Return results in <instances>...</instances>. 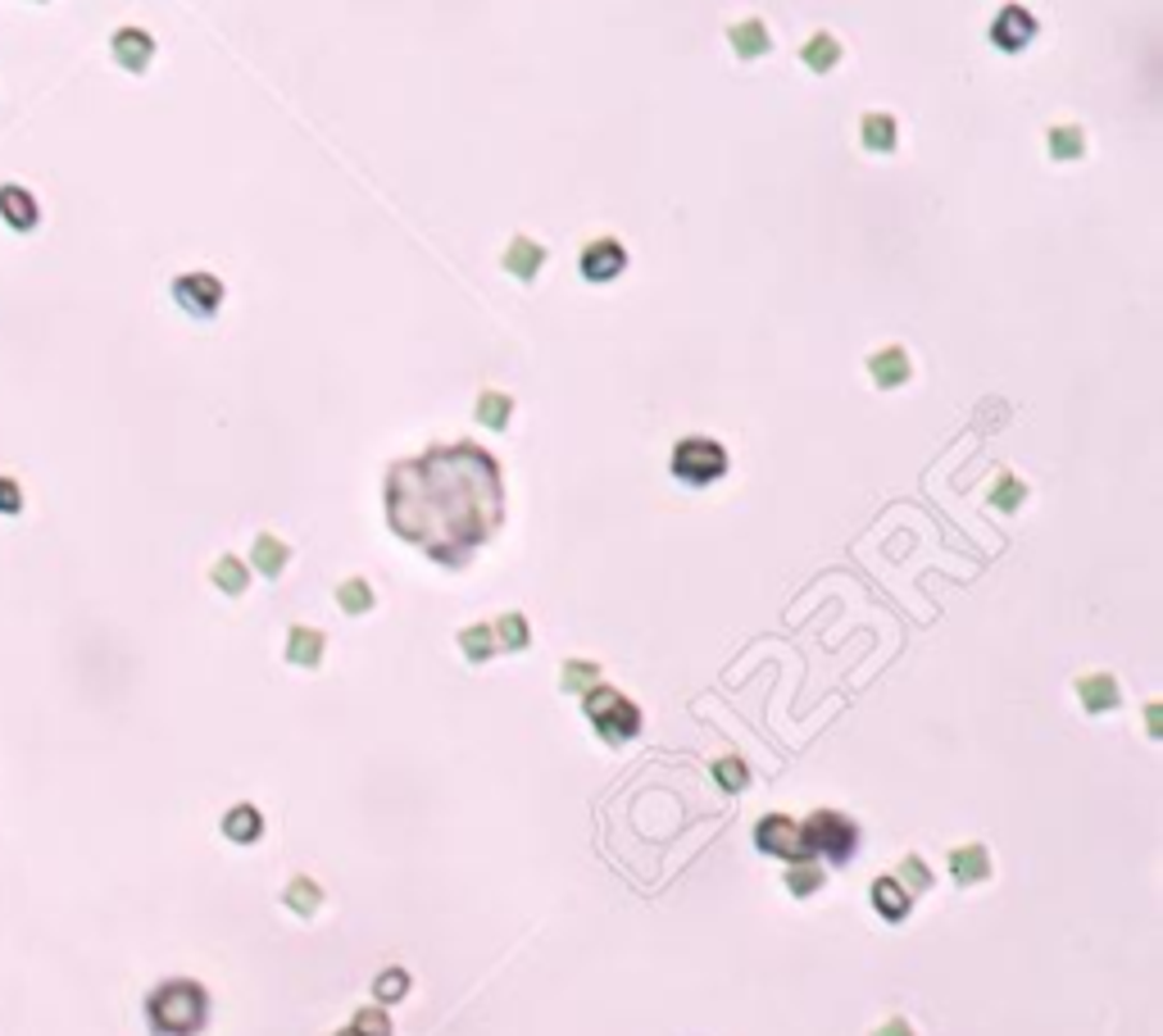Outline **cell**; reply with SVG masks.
<instances>
[{"label":"cell","instance_id":"6da1fadb","mask_svg":"<svg viewBox=\"0 0 1163 1036\" xmlns=\"http://www.w3.org/2000/svg\"><path fill=\"white\" fill-rule=\"evenodd\" d=\"M505 518L501 464L482 446H442L387 473V523L428 560L460 568Z\"/></svg>","mask_w":1163,"mask_h":1036},{"label":"cell","instance_id":"7a4b0ae2","mask_svg":"<svg viewBox=\"0 0 1163 1036\" xmlns=\"http://www.w3.org/2000/svg\"><path fill=\"white\" fill-rule=\"evenodd\" d=\"M146 1023L155 1036H196L209 1023V991L192 977H168L146 995Z\"/></svg>","mask_w":1163,"mask_h":1036},{"label":"cell","instance_id":"3957f363","mask_svg":"<svg viewBox=\"0 0 1163 1036\" xmlns=\"http://www.w3.org/2000/svg\"><path fill=\"white\" fill-rule=\"evenodd\" d=\"M582 709H586L591 727L600 732V741H609V745H623L641 732V709L627 696H618L614 686H591L582 696Z\"/></svg>","mask_w":1163,"mask_h":1036},{"label":"cell","instance_id":"277c9868","mask_svg":"<svg viewBox=\"0 0 1163 1036\" xmlns=\"http://www.w3.org/2000/svg\"><path fill=\"white\" fill-rule=\"evenodd\" d=\"M728 473V450L714 436H686L673 450V477L686 487H710Z\"/></svg>","mask_w":1163,"mask_h":1036},{"label":"cell","instance_id":"5b68a950","mask_svg":"<svg viewBox=\"0 0 1163 1036\" xmlns=\"http://www.w3.org/2000/svg\"><path fill=\"white\" fill-rule=\"evenodd\" d=\"M805 841H809V850L823 855L827 863H850L854 846H860V828H854V818L836 814V810H818L805 823Z\"/></svg>","mask_w":1163,"mask_h":1036},{"label":"cell","instance_id":"8992f818","mask_svg":"<svg viewBox=\"0 0 1163 1036\" xmlns=\"http://www.w3.org/2000/svg\"><path fill=\"white\" fill-rule=\"evenodd\" d=\"M755 846L764 850V855L787 859V863H809V859H814L809 841H805V828H800L795 818H787V814L759 818V823H755Z\"/></svg>","mask_w":1163,"mask_h":1036},{"label":"cell","instance_id":"52a82bcc","mask_svg":"<svg viewBox=\"0 0 1163 1036\" xmlns=\"http://www.w3.org/2000/svg\"><path fill=\"white\" fill-rule=\"evenodd\" d=\"M174 300L192 319H209V314H219V305H223V282L214 273H182V278H174Z\"/></svg>","mask_w":1163,"mask_h":1036},{"label":"cell","instance_id":"ba28073f","mask_svg":"<svg viewBox=\"0 0 1163 1036\" xmlns=\"http://www.w3.org/2000/svg\"><path fill=\"white\" fill-rule=\"evenodd\" d=\"M623 268H627V251H623V241H614V237H600V241H591L586 251H582V278L586 282H614Z\"/></svg>","mask_w":1163,"mask_h":1036},{"label":"cell","instance_id":"9c48e42d","mask_svg":"<svg viewBox=\"0 0 1163 1036\" xmlns=\"http://www.w3.org/2000/svg\"><path fill=\"white\" fill-rule=\"evenodd\" d=\"M1032 36H1037V18L1023 5H1004L996 14V24H990V42H996L1000 50H1023Z\"/></svg>","mask_w":1163,"mask_h":1036},{"label":"cell","instance_id":"30bf717a","mask_svg":"<svg viewBox=\"0 0 1163 1036\" xmlns=\"http://www.w3.org/2000/svg\"><path fill=\"white\" fill-rule=\"evenodd\" d=\"M109 50L128 73H146V64L155 60V42H150V32H141V28H119Z\"/></svg>","mask_w":1163,"mask_h":1036},{"label":"cell","instance_id":"8fae6325","mask_svg":"<svg viewBox=\"0 0 1163 1036\" xmlns=\"http://www.w3.org/2000/svg\"><path fill=\"white\" fill-rule=\"evenodd\" d=\"M0 219H5L14 233H32V227L42 223V209H36L32 191H24V187H0Z\"/></svg>","mask_w":1163,"mask_h":1036},{"label":"cell","instance_id":"7c38bea8","mask_svg":"<svg viewBox=\"0 0 1163 1036\" xmlns=\"http://www.w3.org/2000/svg\"><path fill=\"white\" fill-rule=\"evenodd\" d=\"M868 373L877 387H905L909 373H913V364H909V351H900V345H886V351H877L868 355Z\"/></svg>","mask_w":1163,"mask_h":1036},{"label":"cell","instance_id":"4fadbf2b","mask_svg":"<svg viewBox=\"0 0 1163 1036\" xmlns=\"http://www.w3.org/2000/svg\"><path fill=\"white\" fill-rule=\"evenodd\" d=\"M541 264H546V246H537L532 237H513L509 241V251H505V268L519 282H537L541 273Z\"/></svg>","mask_w":1163,"mask_h":1036},{"label":"cell","instance_id":"5bb4252c","mask_svg":"<svg viewBox=\"0 0 1163 1036\" xmlns=\"http://www.w3.org/2000/svg\"><path fill=\"white\" fill-rule=\"evenodd\" d=\"M728 42H732V50L741 55V60H759V55H769L773 36L764 28V18H741V24L728 28Z\"/></svg>","mask_w":1163,"mask_h":1036},{"label":"cell","instance_id":"9a60e30c","mask_svg":"<svg viewBox=\"0 0 1163 1036\" xmlns=\"http://www.w3.org/2000/svg\"><path fill=\"white\" fill-rule=\"evenodd\" d=\"M223 837L237 841V846H255V841L264 837V814L255 810V804H233V810L223 814Z\"/></svg>","mask_w":1163,"mask_h":1036},{"label":"cell","instance_id":"2e32d148","mask_svg":"<svg viewBox=\"0 0 1163 1036\" xmlns=\"http://www.w3.org/2000/svg\"><path fill=\"white\" fill-rule=\"evenodd\" d=\"M1077 700L1091 709V714H1109V709H1118V682L1109 674H1086L1077 678Z\"/></svg>","mask_w":1163,"mask_h":1036},{"label":"cell","instance_id":"e0dca14e","mask_svg":"<svg viewBox=\"0 0 1163 1036\" xmlns=\"http://www.w3.org/2000/svg\"><path fill=\"white\" fill-rule=\"evenodd\" d=\"M323 650H328V637H323L318 627H292L287 632V660L296 668H318Z\"/></svg>","mask_w":1163,"mask_h":1036},{"label":"cell","instance_id":"ac0fdd59","mask_svg":"<svg viewBox=\"0 0 1163 1036\" xmlns=\"http://www.w3.org/2000/svg\"><path fill=\"white\" fill-rule=\"evenodd\" d=\"M251 564H255V573H264V578H278V573L292 564V546L278 542L273 532H259L255 546H251Z\"/></svg>","mask_w":1163,"mask_h":1036},{"label":"cell","instance_id":"d6986e66","mask_svg":"<svg viewBox=\"0 0 1163 1036\" xmlns=\"http://www.w3.org/2000/svg\"><path fill=\"white\" fill-rule=\"evenodd\" d=\"M873 905H877V914H882L886 923H900V918L913 909V896L895 877H877L873 882Z\"/></svg>","mask_w":1163,"mask_h":1036},{"label":"cell","instance_id":"ffe728a7","mask_svg":"<svg viewBox=\"0 0 1163 1036\" xmlns=\"http://www.w3.org/2000/svg\"><path fill=\"white\" fill-rule=\"evenodd\" d=\"M950 873H955L959 887H972V882H986V877H990L986 846H959V850H950Z\"/></svg>","mask_w":1163,"mask_h":1036},{"label":"cell","instance_id":"44dd1931","mask_svg":"<svg viewBox=\"0 0 1163 1036\" xmlns=\"http://www.w3.org/2000/svg\"><path fill=\"white\" fill-rule=\"evenodd\" d=\"M209 582H214L223 596H241V591L251 587V568H245L237 554H219L214 568H209Z\"/></svg>","mask_w":1163,"mask_h":1036},{"label":"cell","instance_id":"7402d4cb","mask_svg":"<svg viewBox=\"0 0 1163 1036\" xmlns=\"http://www.w3.org/2000/svg\"><path fill=\"white\" fill-rule=\"evenodd\" d=\"M800 60H805V69H814V73H832L836 60H841V46H836L832 32H814L809 42L800 46Z\"/></svg>","mask_w":1163,"mask_h":1036},{"label":"cell","instance_id":"603a6c76","mask_svg":"<svg viewBox=\"0 0 1163 1036\" xmlns=\"http://www.w3.org/2000/svg\"><path fill=\"white\" fill-rule=\"evenodd\" d=\"M282 905H287L292 914H300V918H314V914H318V905H323L318 882H314V877H292V882H287V891H282Z\"/></svg>","mask_w":1163,"mask_h":1036},{"label":"cell","instance_id":"cb8c5ba5","mask_svg":"<svg viewBox=\"0 0 1163 1036\" xmlns=\"http://www.w3.org/2000/svg\"><path fill=\"white\" fill-rule=\"evenodd\" d=\"M491 632H495V650H527V641H532L523 613H501V619L491 623Z\"/></svg>","mask_w":1163,"mask_h":1036},{"label":"cell","instance_id":"d4e9b609","mask_svg":"<svg viewBox=\"0 0 1163 1036\" xmlns=\"http://www.w3.org/2000/svg\"><path fill=\"white\" fill-rule=\"evenodd\" d=\"M1045 146H1050V160H1082L1086 156V132L1073 128V123H1063V128H1050V137H1045Z\"/></svg>","mask_w":1163,"mask_h":1036},{"label":"cell","instance_id":"484cf974","mask_svg":"<svg viewBox=\"0 0 1163 1036\" xmlns=\"http://www.w3.org/2000/svg\"><path fill=\"white\" fill-rule=\"evenodd\" d=\"M860 132H864V146L868 150H895V137H900V132H895V119L891 114H864V123H860Z\"/></svg>","mask_w":1163,"mask_h":1036},{"label":"cell","instance_id":"4316f807","mask_svg":"<svg viewBox=\"0 0 1163 1036\" xmlns=\"http://www.w3.org/2000/svg\"><path fill=\"white\" fill-rule=\"evenodd\" d=\"M460 650H464L473 664L491 660V655H495V632H491V623H473V627H464V632H460Z\"/></svg>","mask_w":1163,"mask_h":1036},{"label":"cell","instance_id":"83f0119b","mask_svg":"<svg viewBox=\"0 0 1163 1036\" xmlns=\"http://www.w3.org/2000/svg\"><path fill=\"white\" fill-rule=\"evenodd\" d=\"M714 782L722 786V791H746V786H750L746 759H741V755H722V759H714Z\"/></svg>","mask_w":1163,"mask_h":1036},{"label":"cell","instance_id":"f1b7e54d","mask_svg":"<svg viewBox=\"0 0 1163 1036\" xmlns=\"http://www.w3.org/2000/svg\"><path fill=\"white\" fill-rule=\"evenodd\" d=\"M337 605H341V613H369L373 609V587L364 578H346L337 587Z\"/></svg>","mask_w":1163,"mask_h":1036},{"label":"cell","instance_id":"f546056e","mask_svg":"<svg viewBox=\"0 0 1163 1036\" xmlns=\"http://www.w3.org/2000/svg\"><path fill=\"white\" fill-rule=\"evenodd\" d=\"M591 686H600V664H591V660H568V664H564V691H573V696H586Z\"/></svg>","mask_w":1163,"mask_h":1036},{"label":"cell","instance_id":"4dcf8cb0","mask_svg":"<svg viewBox=\"0 0 1163 1036\" xmlns=\"http://www.w3.org/2000/svg\"><path fill=\"white\" fill-rule=\"evenodd\" d=\"M895 882H900L909 896H913V891H927V887H931V869L923 863V855H905L900 869H895Z\"/></svg>","mask_w":1163,"mask_h":1036},{"label":"cell","instance_id":"1f68e13d","mask_svg":"<svg viewBox=\"0 0 1163 1036\" xmlns=\"http://www.w3.org/2000/svg\"><path fill=\"white\" fill-rule=\"evenodd\" d=\"M509 414H513V400H509L505 391H482V400H478V418H482L487 428H505Z\"/></svg>","mask_w":1163,"mask_h":1036},{"label":"cell","instance_id":"d6a6232c","mask_svg":"<svg viewBox=\"0 0 1163 1036\" xmlns=\"http://www.w3.org/2000/svg\"><path fill=\"white\" fill-rule=\"evenodd\" d=\"M1023 495H1027V487L1018 483V477H1014V473H1000V477H996V491H990V505L1009 514V509L1023 505Z\"/></svg>","mask_w":1163,"mask_h":1036},{"label":"cell","instance_id":"836d02e7","mask_svg":"<svg viewBox=\"0 0 1163 1036\" xmlns=\"http://www.w3.org/2000/svg\"><path fill=\"white\" fill-rule=\"evenodd\" d=\"M405 991H409V973H400V968H387V973L373 982V995H377L383 1005H396Z\"/></svg>","mask_w":1163,"mask_h":1036},{"label":"cell","instance_id":"e575fe53","mask_svg":"<svg viewBox=\"0 0 1163 1036\" xmlns=\"http://www.w3.org/2000/svg\"><path fill=\"white\" fill-rule=\"evenodd\" d=\"M818 887H823V873H818V869H809V863H800V869H791V873H787V891H791L795 900L814 896Z\"/></svg>","mask_w":1163,"mask_h":1036},{"label":"cell","instance_id":"d590c367","mask_svg":"<svg viewBox=\"0 0 1163 1036\" xmlns=\"http://www.w3.org/2000/svg\"><path fill=\"white\" fill-rule=\"evenodd\" d=\"M351 1027H355V1036H391V1019L383 1009H359Z\"/></svg>","mask_w":1163,"mask_h":1036},{"label":"cell","instance_id":"8d00e7d4","mask_svg":"<svg viewBox=\"0 0 1163 1036\" xmlns=\"http://www.w3.org/2000/svg\"><path fill=\"white\" fill-rule=\"evenodd\" d=\"M24 509V487L14 477H0V514H18Z\"/></svg>","mask_w":1163,"mask_h":1036},{"label":"cell","instance_id":"74e56055","mask_svg":"<svg viewBox=\"0 0 1163 1036\" xmlns=\"http://www.w3.org/2000/svg\"><path fill=\"white\" fill-rule=\"evenodd\" d=\"M873 1036H919L909 1019H886L882 1027H873Z\"/></svg>","mask_w":1163,"mask_h":1036},{"label":"cell","instance_id":"f35d334b","mask_svg":"<svg viewBox=\"0 0 1163 1036\" xmlns=\"http://www.w3.org/2000/svg\"><path fill=\"white\" fill-rule=\"evenodd\" d=\"M337 1036H355V1027H346V1032H337Z\"/></svg>","mask_w":1163,"mask_h":1036}]
</instances>
